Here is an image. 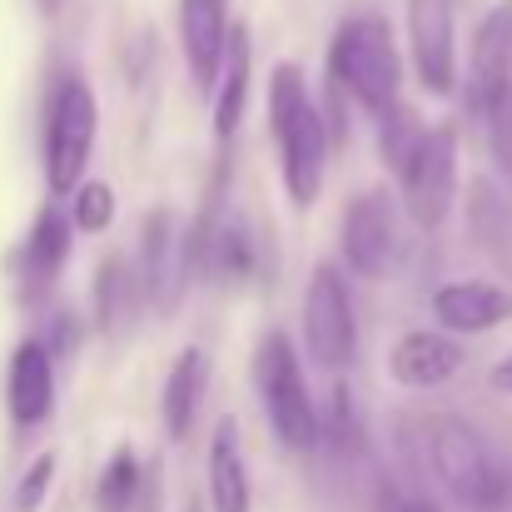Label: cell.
Masks as SVG:
<instances>
[{
    "label": "cell",
    "instance_id": "obj_1",
    "mask_svg": "<svg viewBox=\"0 0 512 512\" xmlns=\"http://www.w3.org/2000/svg\"><path fill=\"white\" fill-rule=\"evenodd\" d=\"M269 135L279 145V179L294 209H314L324 194V174H329V130L319 115V100L304 85V70L294 60L274 65L269 75Z\"/></svg>",
    "mask_w": 512,
    "mask_h": 512
},
{
    "label": "cell",
    "instance_id": "obj_2",
    "mask_svg": "<svg viewBox=\"0 0 512 512\" xmlns=\"http://www.w3.org/2000/svg\"><path fill=\"white\" fill-rule=\"evenodd\" d=\"M423 423V463L438 488L468 512H503L512 503V463L458 413H433Z\"/></svg>",
    "mask_w": 512,
    "mask_h": 512
},
{
    "label": "cell",
    "instance_id": "obj_3",
    "mask_svg": "<svg viewBox=\"0 0 512 512\" xmlns=\"http://www.w3.org/2000/svg\"><path fill=\"white\" fill-rule=\"evenodd\" d=\"M324 75L339 80L353 95V105H363L373 115L383 105H393L403 90V50L393 40V25L383 15H348L329 40Z\"/></svg>",
    "mask_w": 512,
    "mask_h": 512
},
{
    "label": "cell",
    "instance_id": "obj_4",
    "mask_svg": "<svg viewBox=\"0 0 512 512\" xmlns=\"http://www.w3.org/2000/svg\"><path fill=\"white\" fill-rule=\"evenodd\" d=\"M254 398H259V408H264V418H269V428L284 448L304 453V448L319 443V408H314L299 348L279 329L264 334L254 348Z\"/></svg>",
    "mask_w": 512,
    "mask_h": 512
},
{
    "label": "cell",
    "instance_id": "obj_5",
    "mask_svg": "<svg viewBox=\"0 0 512 512\" xmlns=\"http://www.w3.org/2000/svg\"><path fill=\"white\" fill-rule=\"evenodd\" d=\"M95 130H100L95 90L80 75H65L45 110V184H50V194H70L85 179V165L95 155Z\"/></svg>",
    "mask_w": 512,
    "mask_h": 512
},
{
    "label": "cell",
    "instance_id": "obj_6",
    "mask_svg": "<svg viewBox=\"0 0 512 512\" xmlns=\"http://www.w3.org/2000/svg\"><path fill=\"white\" fill-rule=\"evenodd\" d=\"M398 194H403L408 224L443 229V219L453 214V199H458V125L453 120L423 130L418 150L398 170Z\"/></svg>",
    "mask_w": 512,
    "mask_h": 512
},
{
    "label": "cell",
    "instance_id": "obj_7",
    "mask_svg": "<svg viewBox=\"0 0 512 512\" xmlns=\"http://www.w3.org/2000/svg\"><path fill=\"white\" fill-rule=\"evenodd\" d=\"M299 324H304L309 358L324 373H339V368L353 363V353H358V314H353V294H348V279L339 274V264H319L309 274Z\"/></svg>",
    "mask_w": 512,
    "mask_h": 512
},
{
    "label": "cell",
    "instance_id": "obj_8",
    "mask_svg": "<svg viewBox=\"0 0 512 512\" xmlns=\"http://www.w3.org/2000/svg\"><path fill=\"white\" fill-rule=\"evenodd\" d=\"M194 279V259H189V224L174 209H155L140 229V264H135V284L140 299L160 314L174 319V309L184 304V289Z\"/></svg>",
    "mask_w": 512,
    "mask_h": 512
},
{
    "label": "cell",
    "instance_id": "obj_9",
    "mask_svg": "<svg viewBox=\"0 0 512 512\" xmlns=\"http://www.w3.org/2000/svg\"><path fill=\"white\" fill-rule=\"evenodd\" d=\"M339 249L348 274L358 279H383L398 259V204L388 189H363L343 204Z\"/></svg>",
    "mask_w": 512,
    "mask_h": 512
},
{
    "label": "cell",
    "instance_id": "obj_10",
    "mask_svg": "<svg viewBox=\"0 0 512 512\" xmlns=\"http://www.w3.org/2000/svg\"><path fill=\"white\" fill-rule=\"evenodd\" d=\"M408 60L418 70V85L428 95L458 90V25L453 0H408Z\"/></svg>",
    "mask_w": 512,
    "mask_h": 512
},
{
    "label": "cell",
    "instance_id": "obj_11",
    "mask_svg": "<svg viewBox=\"0 0 512 512\" xmlns=\"http://www.w3.org/2000/svg\"><path fill=\"white\" fill-rule=\"evenodd\" d=\"M463 363H468V348L448 329H408L403 339L388 348L393 383H403L413 393H433V388L453 383Z\"/></svg>",
    "mask_w": 512,
    "mask_h": 512
},
{
    "label": "cell",
    "instance_id": "obj_12",
    "mask_svg": "<svg viewBox=\"0 0 512 512\" xmlns=\"http://www.w3.org/2000/svg\"><path fill=\"white\" fill-rule=\"evenodd\" d=\"M428 304H433L438 329H448L458 339L488 334V329H498V324L512 319V294L503 284H493V279H448V284L433 289Z\"/></svg>",
    "mask_w": 512,
    "mask_h": 512
},
{
    "label": "cell",
    "instance_id": "obj_13",
    "mask_svg": "<svg viewBox=\"0 0 512 512\" xmlns=\"http://www.w3.org/2000/svg\"><path fill=\"white\" fill-rule=\"evenodd\" d=\"M229 0H179V45H184V65L189 80L199 85V95L214 90V75L224 65V45H229Z\"/></svg>",
    "mask_w": 512,
    "mask_h": 512
},
{
    "label": "cell",
    "instance_id": "obj_14",
    "mask_svg": "<svg viewBox=\"0 0 512 512\" xmlns=\"http://www.w3.org/2000/svg\"><path fill=\"white\" fill-rule=\"evenodd\" d=\"M5 408L20 428H35L55 408V353L45 339H25L5 368Z\"/></svg>",
    "mask_w": 512,
    "mask_h": 512
},
{
    "label": "cell",
    "instance_id": "obj_15",
    "mask_svg": "<svg viewBox=\"0 0 512 512\" xmlns=\"http://www.w3.org/2000/svg\"><path fill=\"white\" fill-rule=\"evenodd\" d=\"M70 249H75V224L60 204H45L25 234V249H20V294L25 299H40L60 269L70 264Z\"/></svg>",
    "mask_w": 512,
    "mask_h": 512
},
{
    "label": "cell",
    "instance_id": "obj_16",
    "mask_svg": "<svg viewBox=\"0 0 512 512\" xmlns=\"http://www.w3.org/2000/svg\"><path fill=\"white\" fill-rule=\"evenodd\" d=\"M249 80H254V50H249V30L244 25H229V45H224V65L214 75V90H209V125H214V140L229 150L239 125H244V110H249Z\"/></svg>",
    "mask_w": 512,
    "mask_h": 512
},
{
    "label": "cell",
    "instance_id": "obj_17",
    "mask_svg": "<svg viewBox=\"0 0 512 512\" xmlns=\"http://www.w3.org/2000/svg\"><path fill=\"white\" fill-rule=\"evenodd\" d=\"M209 508L214 512H254V488H249V468H244V443H239V423L219 418L209 433Z\"/></svg>",
    "mask_w": 512,
    "mask_h": 512
},
{
    "label": "cell",
    "instance_id": "obj_18",
    "mask_svg": "<svg viewBox=\"0 0 512 512\" xmlns=\"http://www.w3.org/2000/svg\"><path fill=\"white\" fill-rule=\"evenodd\" d=\"M204 388H209V353L204 348H184L174 358L165 393H160V418H165V438L170 443H189L194 418L204 408Z\"/></svg>",
    "mask_w": 512,
    "mask_h": 512
},
{
    "label": "cell",
    "instance_id": "obj_19",
    "mask_svg": "<svg viewBox=\"0 0 512 512\" xmlns=\"http://www.w3.org/2000/svg\"><path fill=\"white\" fill-rule=\"evenodd\" d=\"M512 80V0H498L468 45V95H483Z\"/></svg>",
    "mask_w": 512,
    "mask_h": 512
},
{
    "label": "cell",
    "instance_id": "obj_20",
    "mask_svg": "<svg viewBox=\"0 0 512 512\" xmlns=\"http://www.w3.org/2000/svg\"><path fill=\"white\" fill-rule=\"evenodd\" d=\"M140 304L145 299H140L135 269L120 254L100 259V269H95V324H100V334H120L140 314Z\"/></svg>",
    "mask_w": 512,
    "mask_h": 512
},
{
    "label": "cell",
    "instance_id": "obj_21",
    "mask_svg": "<svg viewBox=\"0 0 512 512\" xmlns=\"http://www.w3.org/2000/svg\"><path fill=\"white\" fill-rule=\"evenodd\" d=\"M473 110H478V125H483L488 160H493V170L503 179V189L512 194V80L473 95Z\"/></svg>",
    "mask_w": 512,
    "mask_h": 512
},
{
    "label": "cell",
    "instance_id": "obj_22",
    "mask_svg": "<svg viewBox=\"0 0 512 512\" xmlns=\"http://www.w3.org/2000/svg\"><path fill=\"white\" fill-rule=\"evenodd\" d=\"M140 488H145V463H140V453H135L130 443H120V448L110 453L105 473H100L95 503H100V512H135Z\"/></svg>",
    "mask_w": 512,
    "mask_h": 512
},
{
    "label": "cell",
    "instance_id": "obj_23",
    "mask_svg": "<svg viewBox=\"0 0 512 512\" xmlns=\"http://www.w3.org/2000/svg\"><path fill=\"white\" fill-rule=\"evenodd\" d=\"M423 130H428V125L418 120V110H413V105H403V100L383 105V110H378V160L398 174L403 165H408V155L418 150Z\"/></svg>",
    "mask_w": 512,
    "mask_h": 512
},
{
    "label": "cell",
    "instance_id": "obj_24",
    "mask_svg": "<svg viewBox=\"0 0 512 512\" xmlns=\"http://www.w3.org/2000/svg\"><path fill=\"white\" fill-rule=\"evenodd\" d=\"M319 438L334 453H358L363 448V413H358V393L348 383L329 388V408L319 413Z\"/></svg>",
    "mask_w": 512,
    "mask_h": 512
},
{
    "label": "cell",
    "instance_id": "obj_25",
    "mask_svg": "<svg viewBox=\"0 0 512 512\" xmlns=\"http://www.w3.org/2000/svg\"><path fill=\"white\" fill-rule=\"evenodd\" d=\"M70 224L80 234H105L115 224V189L110 179H80L70 194Z\"/></svg>",
    "mask_w": 512,
    "mask_h": 512
},
{
    "label": "cell",
    "instance_id": "obj_26",
    "mask_svg": "<svg viewBox=\"0 0 512 512\" xmlns=\"http://www.w3.org/2000/svg\"><path fill=\"white\" fill-rule=\"evenodd\" d=\"M50 483H55V453H35L30 458V468L20 473V483H15V512H40L45 508V493H50Z\"/></svg>",
    "mask_w": 512,
    "mask_h": 512
},
{
    "label": "cell",
    "instance_id": "obj_27",
    "mask_svg": "<svg viewBox=\"0 0 512 512\" xmlns=\"http://www.w3.org/2000/svg\"><path fill=\"white\" fill-rule=\"evenodd\" d=\"M373 512H438V503H433V498H428L423 488H413V483H398V478H388V483H378Z\"/></svg>",
    "mask_w": 512,
    "mask_h": 512
},
{
    "label": "cell",
    "instance_id": "obj_28",
    "mask_svg": "<svg viewBox=\"0 0 512 512\" xmlns=\"http://www.w3.org/2000/svg\"><path fill=\"white\" fill-rule=\"evenodd\" d=\"M488 383L498 388V393H508L512 398V353L503 358V363H493V373H488Z\"/></svg>",
    "mask_w": 512,
    "mask_h": 512
},
{
    "label": "cell",
    "instance_id": "obj_29",
    "mask_svg": "<svg viewBox=\"0 0 512 512\" xmlns=\"http://www.w3.org/2000/svg\"><path fill=\"white\" fill-rule=\"evenodd\" d=\"M179 512H199V503H194V498H184V508Z\"/></svg>",
    "mask_w": 512,
    "mask_h": 512
}]
</instances>
